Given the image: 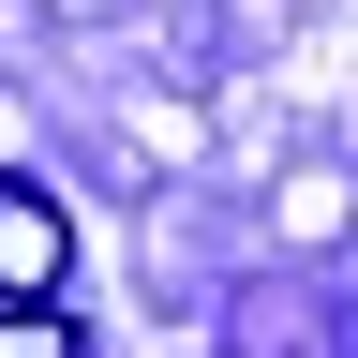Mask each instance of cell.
<instances>
[{"label": "cell", "mask_w": 358, "mask_h": 358, "mask_svg": "<svg viewBox=\"0 0 358 358\" xmlns=\"http://www.w3.org/2000/svg\"><path fill=\"white\" fill-rule=\"evenodd\" d=\"M75 284V224L45 179H0V299H60Z\"/></svg>", "instance_id": "6da1fadb"}, {"label": "cell", "mask_w": 358, "mask_h": 358, "mask_svg": "<svg viewBox=\"0 0 358 358\" xmlns=\"http://www.w3.org/2000/svg\"><path fill=\"white\" fill-rule=\"evenodd\" d=\"M0 358H75V313L60 299H0Z\"/></svg>", "instance_id": "7a4b0ae2"}]
</instances>
